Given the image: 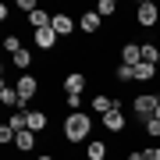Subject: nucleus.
Here are the masks:
<instances>
[{
	"label": "nucleus",
	"mask_w": 160,
	"mask_h": 160,
	"mask_svg": "<svg viewBox=\"0 0 160 160\" xmlns=\"http://www.w3.org/2000/svg\"><path fill=\"white\" fill-rule=\"evenodd\" d=\"M89 135H92V114L89 110H71V114H64V121H61V142L64 146L89 142Z\"/></svg>",
	"instance_id": "obj_1"
},
{
	"label": "nucleus",
	"mask_w": 160,
	"mask_h": 160,
	"mask_svg": "<svg viewBox=\"0 0 160 160\" xmlns=\"http://www.w3.org/2000/svg\"><path fill=\"white\" fill-rule=\"evenodd\" d=\"M157 100H160V92H153V89H142V92H132V96H128V110L135 114V121H139V125H142L146 118H153Z\"/></svg>",
	"instance_id": "obj_2"
},
{
	"label": "nucleus",
	"mask_w": 160,
	"mask_h": 160,
	"mask_svg": "<svg viewBox=\"0 0 160 160\" xmlns=\"http://www.w3.org/2000/svg\"><path fill=\"white\" fill-rule=\"evenodd\" d=\"M14 89H18V96H22V110H29V103L36 100V92L43 89V78H39V75H32V71H25V75H18Z\"/></svg>",
	"instance_id": "obj_3"
},
{
	"label": "nucleus",
	"mask_w": 160,
	"mask_h": 160,
	"mask_svg": "<svg viewBox=\"0 0 160 160\" xmlns=\"http://www.w3.org/2000/svg\"><path fill=\"white\" fill-rule=\"evenodd\" d=\"M135 25L139 29H157L160 25V4L157 0H139L135 4Z\"/></svg>",
	"instance_id": "obj_4"
},
{
	"label": "nucleus",
	"mask_w": 160,
	"mask_h": 160,
	"mask_svg": "<svg viewBox=\"0 0 160 160\" xmlns=\"http://www.w3.org/2000/svg\"><path fill=\"white\" fill-rule=\"evenodd\" d=\"M86 86H89V71H82V68L64 71V78H61L64 96H86Z\"/></svg>",
	"instance_id": "obj_5"
},
{
	"label": "nucleus",
	"mask_w": 160,
	"mask_h": 160,
	"mask_svg": "<svg viewBox=\"0 0 160 160\" xmlns=\"http://www.w3.org/2000/svg\"><path fill=\"white\" fill-rule=\"evenodd\" d=\"M100 125L107 128L110 135H125V128H128V110H125V107H114L110 114L100 118Z\"/></svg>",
	"instance_id": "obj_6"
},
{
	"label": "nucleus",
	"mask_w": 160,
	"mask_h": 160,
	"mask_svg": "<svg viewBox=\"0 0 160 160\" xmlns=\"http://www.w3.org/2000/svg\"><path fill=\"white\" fill-rule=\"evenodd\" d=\"M50 29L61 36V39H68V36H75V29H78V22L68 14V11H53V18H50Z\"/></svg>",
	"instance_id": "obj_7"
},
{
	"label": "nucleus",
	"mask_w": 160,
	"mask_h": 160,
	"mask_svg": "<svg viewBox=\"0 0 160 160\" xmlns=\"http://www.w3.org/2000/svg\"><path fill=\"white\" fill-rule=\"evenodd\" d=\"M78 32H86L89 39L103 32V18L96 14V7H92V11H82V14H78Z\"/></svg>",
	"instance_id": "obj_8"
},
{
	"label": "nucleus",
	"mask_w": 160,
	"mask_h": 160,
	"mask_svg": "<svg viewBox=\"0 0 160 160\" xmlns=\"http://www.w3.org/2000/svg\"><path fill=\"white\" fill-rule=\"evenodd\" d=\"M57 43H61V36L53 32V29H39V32H36V50L53 53V50H57Z\"/></svg>",
	"instance_id": "obj_9"
},
{
	"label": "nucleus",
	"mask_w": 160,
	"mask_h": 160,
	"mask_svg": "<svg viewBox=\"0 0 160 160\" xmlns=\"http://www.w3.org/2000/svg\"><path fill=\"white\" fill-rule=\"evenodd\" d=\"M25 118H29V132L46 135V128H50V114L46 110H25Z\"/></svg>",
	"instance_id": "obj_10"
},
{
	"label": "nucleus",
	"mask_w": 160,
	"mask_h": 160,
	"mask_svg": "<svg viewBox=\"0 0 160 160\" xmlns=\"http://www.w3.org/2000/svg\"><path fill=\"white\" fill-rule=\"evenodd\" d=\"M121 64H128V68L142 64V43H121Z\"/></svg>",
	"instance_id": "obj_11"
},
{
	"label": "nucleus",
	"mask_w": 160,
	"mask_h": 160,
	"mask_svg": "<svg viewBox=\"0 0 160 160\" xmlns=\"http://www.w3.org/2000/svg\"><path fill=\"white\" fill-rule=\"evenodd\" d=\"M36 142H39V135L25 128V132H18V139H14V149H18V153H32V149H36Z\"/></svg>",
	"instance_id": "obj_12"
},
{
	"label": "nucleus",
	"mask_w": 160,
	"mask_h": 160,
	"mask_svg": "<svg viewBox=\"0 0 160 160\" xmlns=\"http://www.w3.org/2000/svg\"><path fill=\"white\" fill-rule=\"evenodd\" d=\"M157 75H160L157 64H135V82H142V86H153Z\"/></svg>",
	"instance_id": "obj_13"
},
{
	"label": "nucleus",
	"mask_w": 160,
	"mask_h": 160,
	"mask_svg": "<svg viewBox=\"0 0 160 160\" xmlns=\"http://www.w3.org/2000/svg\"><path fill=\"white\" fill-rule=\"evenodd\" d=\"M107 142H103V139H89L86 142V160H107Z\"/></svg>",
	"instance_id": "obj_14"
},
{
	"label": "nucleus",
	"mask_w": 160,
	"mask_h": 160,
	"mask_svg": "<svg viewBox=\"0 0 160 160\" xmlns=\"http://www.w3.org/2000/svg\"><path fill=\"white\" fill-rule=\"evenodd\" d=\"M0 103L4 107H22V96H18V89L11 82H0Z\"/></svg>",
	"instance_id": "obj_15"
},
{
	"label": "nucleus",
	"mask_w": 160,
	"mask_h": 160,
	"mask_svg": "<svg viewBox=\"0 0 160 160\" xmlns=\"http://www.w3.org/2000/svg\"><path fill=\"white\" fill-rule=\"evenodd\" d=\"M32 61H36V57H32V50H29V46H25V50H18V53H14V57H11V68L25 75V71H29V68H32Z\"/></svg>",
	"instance_id": "obj_16"
},
{
	"label": "nucleus",
	"mask_w": 160,
	"mask_h": 160,
	"mask_svg": "<svg viewBox=\"0 0 160 160\" xmlns=\"http://www.w3.org/2000/svg\"><path fill=\"white\" fill-rule=\"evenodd\" d=\"M0 46H4V50H7V53H11V57H14V53H18V50H25V46H22V36H14V32H7V36H4V39H0Z\"/></svg>",
	"instance_id": "obj_17"
},
{
	"label": "nucleus",
	"mask_w": 160,
	"mask_h": 160,
	"mask_svg": "<svg viewBox=\"0 0 160 160\" xmlns=\"http://www.w3.org/2000/svg\"><path fill=\"white\" fill-rule=\"evenodd\" d=\"M96 14L100 18H118L121 11H118V0H100L96 4Z\"/></svg>",
	"instance_id": "obj_18"
},
{
	"label": "nucleus",
	"mask_w": 160,
	"mask_h": 160,
	"mask_svg": "<svg viewBox=\"0 0 160 160\" xmlns=\"http://www.w3.org/2000/svg\"><path fill=\"white\" fill-rule=\"evenodd\" d=\"M160 61V46L149 39V43H142V64H157Z\"/></svg>",
	"instance_id": "obj_19"
},
{
	"label": "nucleus",
	"mask_w": 160,
	"mask_h": 160,
	"mask_svg": "<svg viewBox=\"0 0 160 160\" xmlns=\"http://www.w3.org/2000/svg\"><path fill=\"white\" fill-rule=\"evenodd\" d=\"M114 82H135V68H128V64L118 61V68H114Z\"/></svg>",
	"instance_id": "obj_20"
},
{
	"label": "nucleus",
	"mask_w": 160,
	"mask_h": 160,
	"mask_svg": "<svg viewBox=\"0 0 160 160\" xmlns=\"http://www.w3.org/2000/svg\"><path fill=\"white\" fill-rule=\"evenodd\" d=\"M142 135L160 139V118H146V121H142Z\"/></svg>",
	"instance_id": "obj_21"
},
{
	"label": "nucleus",
	"mask_w": 160,
	"mask_h": 160,
	"mask_svg": "<svg viewBox=\"0 0 160 160\" xmlns=\"http://www.w3.org/2000/svg\"><path fill=\"white\" fill-rule=\"evenodd\" d=\"M82 100H86V96H64V103H68V114H71V110H82Z\"/></svg>",
	"instance_id": "obj_22"
},
{
	"label": "nucleus",
	"mask_w": 160,
	"mask_h": 160,
	"mask_svg": "<svg viewBox=\"0 0 160 160\" xmlns=\"http://www.w3.org/2000/svg\"><path fill=\"white\" fill-rule=\"evenodd\" d=\"M14 7H18V11H25V14H32V11H36V7H39V4H36V0H18Z\"/></svg>",
	"instance_id": "obj_23"
},
{
	"label": "nucleus",
	"mask_w": 160,
	"mask_h": 160,
	"mask_svg": "<svg viewBox=\"0 0 160 160\" xmlns=\"http://www.w3.org/2000/svg\"><path fill=\"white\" fill-rule=\"evenodd\" d=\"M125 160H146V149H128Z\"/></svg>",
	"instance_id": "obj_24"
},
{
	"label": "nucleus",
	"mask_w": 160,
	"mask_h": 160,
	"mask_svg": "<svg viewBox=\"0 0 160 160\" xmlns=\"http://www.w3.org/2000/svg\"><path fill=\"white\" fill-rule=\"evenodd\" d=\"M146 160H160V146H149L146 149Z\"/></svg>",
	"instance_id": "obj_25"
},
{
	"label": "nucleus",
	"mask_w": 160,
	"mask_h": 160,
	"mask_svg": "<svg viewBox=\"0 0 160 160\" xmlns=\"http://www.w3.org/2000/svg\"><path fill=\"white\" fill-rule=\"evenodd\" d=\"M32 160H57V157H53V153H36Z\"/></svg>",
	"instance_id": "obj_26"
},
{
	"label": "nucleus",
	"mask_w": 160,
	"mask_h": 160,
	"mask_svg": "<svg viewBox=\"0 0 160 160\" xmlns=\"http://www.w3.org/2000/svg\"><path fill=\"white\" fill-rule=\"evenodd\" d=\"M153 118H160V100H157V110H153Z\"/></svg>",
	"instance_id": "obj_27"
},
{
	"label": "nucleus",
	"mask_w": 160,
	"mask_h": 160,
	"mask_svg": "<svg viewBox=\"0 0 160 160\" xmlns=\"http://www.w3.org/2000/svg\"><path fill=\"white\" fill-rule=\"evenodd\" d=\"M157 68H160V61H157Z\"/></svg>",
	"instance_id": "obj_28"
}]
</instances>
